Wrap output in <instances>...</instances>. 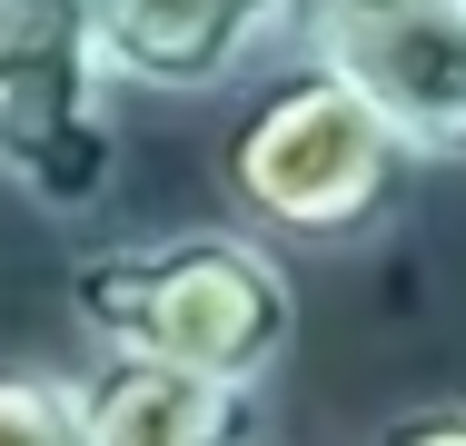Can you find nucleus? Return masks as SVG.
Masks as SVG:
<instances>
[{"mask_svg": "<svg viewBox=\"0 0 466 446\" xmlns=\"http://www.w3.org/2000/svg\"><path fill=\"white\" fill-rule=\"evenodd\" d=\"M308 40L338 50V70L387 109V129L427 169H466V0H387Z\"/></svg>", "mask_w": 466, "mask_h": 446, "instance_id": "39448f33", "label": "nucleus"}, {"mask_svg": "<svg viewBox=\"0 0 466 446\" xmlns=\"http://www.w3.org/2000/svg\"><path fill=\"white\" fill-rule=\"evenodd\" d=\"M368 446H466V397H417V407L377 417Z\"/></svg>", "mask_w": 466, "mask_h": 446, "instance_id": "6e6552de", "label": "nucleus"}, {"mask_svg": "<svg viewBox=\"0 0 466 446\" xmlns=\"http://www.w3.org/2000/svg\"><path fill=\"white\" fill-rule=\"evenodd\" d=\"M70 318L90 348L268 387L298 348V278H288V248L258 238L248 218L169 228V238H119L70 258Z\"/></svg>", "mask_w": 466, "mask_h": 446, "instance_id": "f03ea898", "label": "nucleus"}, {"mask_svg": "<svg viewBox=\"0 0 466 446\" xmlns=\"http://www.w3.org/2000/svg\"><path fill=\"white\" fill-rule=\"evenodd\" d=\"M90 30L119 89L218 99L308 40V0H90Z\"/></svg>", "mask_w": 466, "mask_h": 446, "instance_id": "20e7f679", "label": "nucleus"}, {"mask_svg": "<svg viewBox=\"0 0 466 446\" xmlns=\"http://www.w3.org/2000/svg\"><path fill=\"white\" fill-rule=\"evenodd\" d=\"M417 169L427 159L387 129V109L318 40H298L258 80H238V119L218 139L228 208L258 238L308 248V258H358V248H377L397 228Z\"/></svg>", "mask_w": 466, "mask_h": 446, "instance_id": "f257e3e1", "label": "nucleus"}, {"mask_svg": "<svg viewBox=\"0 0 466 446\" xmlns=\"http://www.w3.org/2000/svg\"><path fill=\"white\" fill-rule=\"evenodd\" d=\"M358 10H387V0H308V30H328V20H358Z\"/></svg>", "mask_w": 466, "mask_h": 446, "instance_id": "1a4fd4ad", "label": "nucleus"}, {"mask_svg": "<svg viewBox=\"0 0 466 446\" xmlns=\"http://www.w3.org/2000/svg\"><path fill=\"white\" fill-rule=\"evenodd\" d=\"M0 446H80V367L0 357Z\"/></svg>", "mask_w": 466, "mask_h": 446, "instance_id": "0eeeda50", "label": "nucleus"}, {"mask_svg": "<svg viewBox=\"0 0 466 446\" xmlns=\"http://www.w3.org/2000/svg\"><path fill=\"white\" fill-rule=\"evenodd\" d=\"M80 446H268V387L198 377V367H169V357L90 348Z\"/></svg>", "mask_w": 466, "mask_h": 446, "instance_id": "423d86ee", "label": "nucleus"}, {"mask_svg": "<svg viewBox=\"0 0 466 446\" xmlns=\"http://www.w3.org/2000/svg\"><path fill=\"white\" fill-rule=\"evenodd\" d=\"M119 178L90 0H0V188L30 218H90Z\"/></svg>", "mask_w": 466, "mask_h": 446, "instance_id": "7ed1b4c3", "label": "nucleus"}]
</instances>
